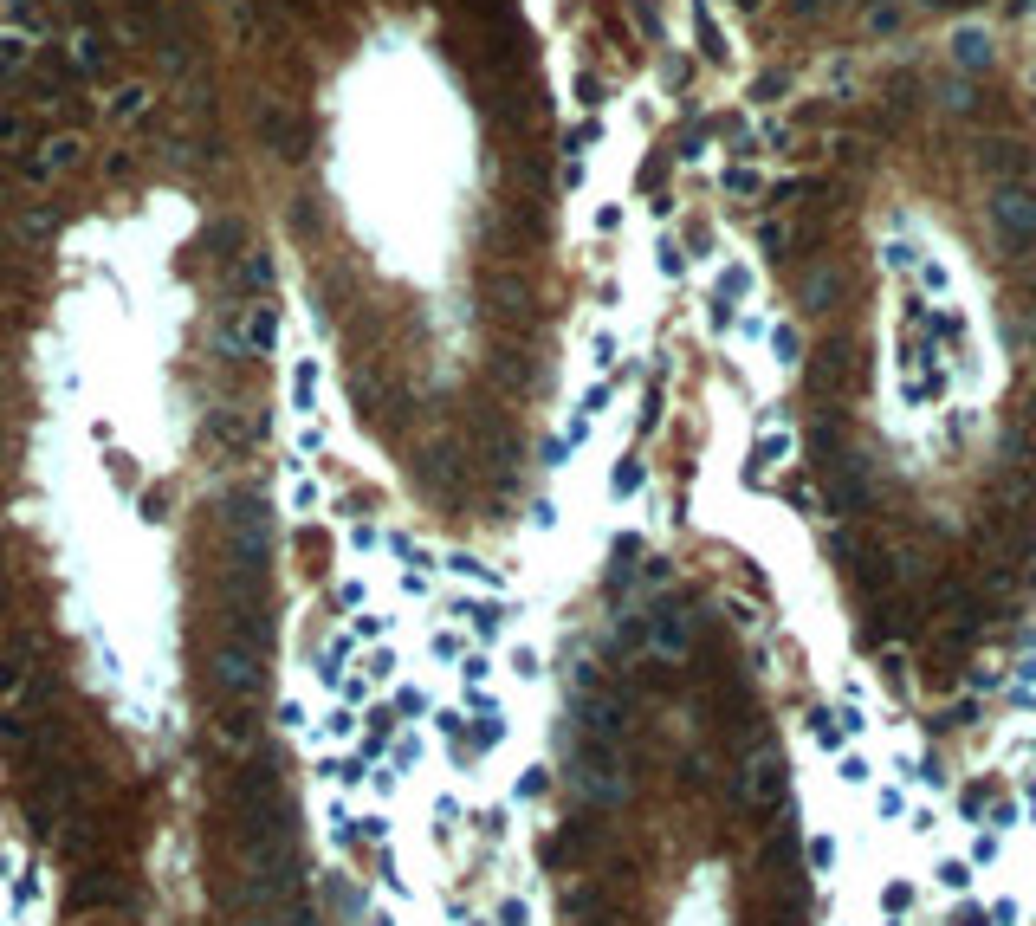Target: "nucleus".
I'll list each match as a JSON object with an SVG mask.
<instances>
[{
  "label": "nucleus",
  "instance_id": "nucleus-2",
  "mask_svg": "<svg viewBox=\"0 0 1036 926\" xmlns=\"http://www.w3.org/2000/svg\"><path fill=\"white\" fill-rule=\"evenodd\" d=\"M143 111H149V85H124V91L111 98V117H117V124H136Z\"/></svg>",
  "mask_w": 1036,
  "mask_h": 926
},
{
  "label": "nucleus",
  "instance_id": "nucleus-7",
  "mask_svg": "<svg viewBox=\"0 0 1036 926\" xmlns=\"http://www.w3.org/2000/svg\"><path fill=\"white\" fill-rule=\"evenodd\" d=\"M65 7H85V0H65Z\"/></svg>",
  "mask_w": 1036,
  "mask_h": 926
},
{
  "label": "nucleus",
  "instance_id": "nucleus-6",
  "mask_svg": "<svg viewBox=\"0 0 1036 926\" xmlns=\"http://www.w3.org/2000/svg\"><path fill=\"white\" fill-rule=\"evenodd\" d=\"M124 39H149V13H143V7L124 13Z\"/></svg>",
  "mask_w": 1036,
  "mask_h": 926
},
{
  "label": "nucleus",
  "instance_id": "nucleus-5",
  "mask_svg": "<svg viewBox=\"0 0 1036 926\" xmlns=\"http://www.w3.org/2000/svg\"><path fill=\"white\" fill-rule=\"evenodd\" d=\"M26 136H33V124H26L20 111H0V149H20Z\"/></svg>",
  "mask_w": 1036,
  "mask_h": 926
},
{
  "label": "nucleus",
  "instance_id": "nucleus-3",
  "mask_svg": "<svg viewBox=\"0 0 1036 926\" xmlns=\"http://www.w3.org/2000/svg\"><path fill=\"white\" fill-rule=\"evenodd\" d=\"M72 65H78V72L104 65V33H78V39H72Z\"/></svg>",
  "mask_w": 1036,
  "mask_h": 926
},
{
  "label": "nucleus",
  "instance_id": "nucleus-4",
  "mask_svg": "<svg viewBox=\"0 0 1036 926\" xmlns=\"http://www.w3.org/2000/svg\"><path fill=\"white\" fill-rule=\"evenodd\" d=\"M26 65H33V46H26L20 33H7L0 39V72H26Z\"/></svg>",
  "mask_w": 1036,
  "mask_h": 926
},
{
  "label": "nucleus",
  "instance_id": "nucleus-1",
  "mask_svg": "<svg viewBox=\"0 0 1036 926\" xmlns=\"http://www.w3.org/2000/svg\"><path fill=\"white\" fill-rule=\"evenodd\" d=\"M259 136H266V143H279V156H285V162L305 156V130H298V117H292V111H279V104H272V111H259Z\"/></svg>",
  "mask_w": 1036,
  "mask_h": 926
}]
</instances>
